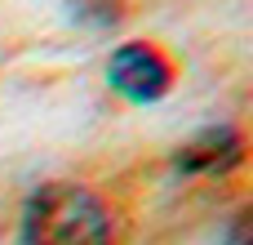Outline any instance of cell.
Masks as SVG:
<instances>
[{
    "label": "cell",
    "instance_id": "1",
    "mask_svg": "<svg viewBox=\"0 0 253 245\" xmlns=\"http://www.w3.org/2000/svg\"><path fill=\"white\" fill-rule=\"evenodd\" d=\"M22 245H111V219L89 187L44 183L22 210Z\"/></svg>",
    "mask_w": 253,
    "mask_h": 245
},
{
    "label": "cell",
    "instance_id": "2",
    "mask_svg": "<svg viewBox=\"0 0 253 245\" xmlns=\"http://www.w3.org/2000/svg\"><path fill=\"white\" fill-rule=\"evenodd\" d=\"M107 80L116 94H125L129 103H156L169 94V62L160 58V49L151 45H120L107 62Z\"/></svg>",
    "mask_w": 253,
    "mask_h": 245
},
{
    "label": "cell",
    "instance_id": "3",
    "mask_svg": "<svg viewBox=\"0 0 253 245\" xmlns=\"http://www.w3.org/2000/svg\"><path fill=\"white\" fill-rule=\"evenodd\" d=\"M240 156H245L240 134L227 129V125H213V129H200L191 143H182L173 161H178V170H187V174H213V170L240 165Z\"/></svg>",
    "mask_w": 253,
    "mask_h": 245
},
{
    "label": "cell",
    "instance_id": "4",
    "mask_svg": "<svg viewBox=\"0 0 253 245\" xmlns=\"http://www.w3.org/2000/svg\"><path fill=\"white\" fill-rule=\"evenodd\" d=\"M227 245H249V210H240L227 228Z\"/></svg>",
    "mask_w": 253,
    "mask_h": 245
}]
</instances>
